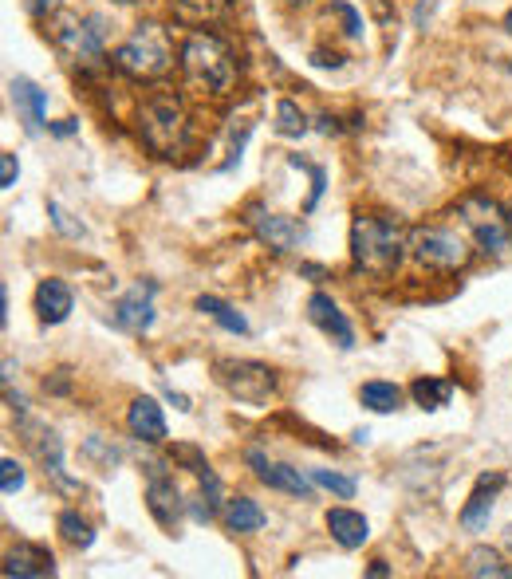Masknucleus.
<instances>
[{
	"instance_id": "aec40b11",
	"label": "nucleus",
	"mask_w": 512,
	"mask_h": 579,
	"mask_svg": "<svg viewBox=\"0 0 512 579\" xmlns=\"http://www.w3.org/2000/svg\"><path fill=\"white\" fill-rule=\"evenodd\" d=\"M170 12H174V20L186 24V28H205V24L221 20L225 0H170Z\"/></svg>"
},
{
	"instance_id": "2eb2a0df",
	"label": "nucleus",
	"mask_w": 512,
	"mask_h": 579,
	"mask_svg": "<svg viewBox=\"0 0 512 579\" xmlns=\"http://www.w3.org/2000/svg\"><path fill=\"white\" fill-rule=\"evenodd\" d=\"M501 489H505V473H481L473 493H469V501H465V509H461V528L485 532L489 516H493V501H497Z\"/></svg>"
},
{
	"instance_id": "f704fd0d",
	"label": "nucleus",
	"mask_w": 512,
	"mask_h": 579,
	"mask_svg": "<svg viewBox=\"0 0 512 579\" xmlns=\"http://www.w3.org/2000/svg\"><path fill=\"white\" fill-rule=\"evenodd\" d=\"M170 461H178V465H186L190 473H201V469H209V461H205V453L190 446V442H182V446H174L170 450Z\"/></svg>"
},
{
	"instance_id": "e433bc0d",
	"label": "nucleus",
	"mask_w": 512,
	"mask_h": 579,
	"mask_svg": "<svg viewBox=\"0 0 512 579\" xmlns=\"http://www.w3.org/2000/svg\"><path fill=\"white\" fill-rule=\"evenodd\" d=\"M162 394H166V398L174 402V410H182V414H190V410H193V406H190V398H186L182 390H174V386H162Z\"/></svg>"
},
{
	"instance_id": "4c0bfd02",
	"label": "nucleus",
	"mask_w": 512,
	"mask_h": 579,
	"mask_svg": "<svg viewBox=\"0 0 512 579\" xmlns=\"http://www.w3.org/2000/svg\"><path fill=\"white\" fill-rule=\"evenodd\" d=\"M48 130H52L56 138H67V134H75V130H79V123H75V119H60V123H48Z\"/></svg>"
},
{
	"instance_id": "b1692460",
	"label": "nucleus",
	"mask_w": 512,
	"mask_h": 579,
	"mask_svg": "<svg viewBox=\"0 0 512 579\" xmlns=\"http://www.w3.org/2000/svg\"><path fill=\"white\" fill-rule=\"evenodd\" d=\"M359 402L367 406V410H375V414H394L398 406H402V390L394 383H363L359 386Z\"/></svg>"
},
{
	"instance_id": "49530a36",
	"label": "nucleus",
	"mask_w": 512,
	"mask_h": 579,
	"mask_svg": "<svg viewBox=\"0 0 512 579\" xmlns=\"http://www.w3.org/2000/svg\"><path fill=\"white\" fill-rule=\"evenodd\" d=\"M119 4H138V0H119Z\"/></svg>"
},
{
	"instance_id": "c85d7f7f",
	"label": "nucleus",
	"mask_w": 512,
	"mask_h": 579,
	"mask_svg": "<svg viewBox=\"0 0 512 579\" xmlns=\"http://www.w3.org/2000/svg\"><path fill=\"white\" fill-rule=\"evenodd\" d=\"M48 217H52V225H56V233H60V237H67V241H87V225H83V221H75L60 201H48Z\"/></svg>"
},
{
	"instance_id": "58836bf2",
	"label": "nucleus",
	"mask_w": 512,
	"mask_h": 579,
	"mask_svg": "<svg viewBox=\"0 0 512 579\" xmlns=\"http://www.w3.org/2000/svg\"><path fill=\"white\" fill-rule=\"evenodd\" d=\"M300 272H304V276H312V280L327 276V268H323V264H300Z\"/></svg>"
},
{
	"instance_id": "ea45409f",
	"label": "nucleus",
	"mask_w": 512,
	"mask_h": 579,
	"mask_svg": "<svg viewBox=\"0 0 512 579\" xmlns=\"http://www.w3.org/2000/svg\"><path fill=\"white\" fill-rule=\"evenodd\" d=\"M367 576H371V579H386V576H390V568H386L383 560H375V564L367 568Z\"/></svg>"
},
{
	"instance_id": "f8f14e48",
	"label": "nucleus",
	"mask_w": 512,
	"mask_h": 579,
	"mask_svg": "<svg viewBox=\"0 0 512 579\" xmlns=\"http://www.w3.org/2000/svg\"><path fill=\"white\" fill-rule=\"evenodd\" d=\"M154 292H158V284H134L130 292H123L119 300H115V308H111V316L115 323L130 331V335H142V331H150L154 327Z\"/></svg>"
},
{
	"instance_id": "c9c22d12",
	"label": "nucleus",
	"mask_w": 512,
	"mask_h": 579,
	"mask_svg": "<svg viewBox=\"0 0 512 579\" xmlns=\"http://www.w3.org/2000/svg\"><path fill=\"white\" fill-rule=\"evenodd\" d=\"M20 178V166H16V154H0V190H12Z\"/></svg>"
},
{
	"instance_id": "37998d69",
	"label": "nucleus",
	"mask_w": 512,
	"mask_h": 579,
	"mask_svg": "<svg viewBox=\"0 0 512 579\" xmlns=\"http://www.w3.org/2000/svg\"><path fill=\"white\" fill-rule=\"evenodd\" d=\"M351 438H355V442H359V446H367V442H371V430H355V434H351Z\"/></svg>"
},
{
	"instance_id": "de8ad7c7",
	"label": "nucleus",
	"mask_w": 512,
	"mask_h": 579,
	"mask_svg": "<svg viewBox=\"0 0 512 579\" xmlns=\"http://www.w3.org/2000/svg\"><path fill=\"white\" fill-rule=\"evenodd\" d=\"M509 162H512V150H509Z\"/></svg>"
},
{
	"instance_id": "423d86ee",
	"label": "nucleus",
	"mask_w": 512,
	"mask_h": 579,
	"mask_svg": "<svg viewBox=\"0 0 512 579\" xmlns=\"http://www.w3.org/2000/svg\"><path fill=\"white\" fill-rule=\"evenodd\" d=\"M457 213H461L465 229L477 237V249H485L489 257H505L509 253L512 245L509 217H505V209L489 193H465L457 201Z\"/></svg>"
},
{
	"instance_id": "6ab92c4d",
	"label": "nucleus",
	"mask_w": 512,
	"mask_h": 579,
	"mask_svg": "<svg viewBox=\"0 0 512 579\" xmlns=\"http://www.w3.org/2000/svg\"><path fill=\"white\" fill-rule=\"evenodd\" d=\"M71 308H75V296H71V288L64 280H40V288H36V316H40V323L56 327V323H64L71 316Z\"/></svg>"
},
{
	"instance_id": "c03bdc74",
	"label": "nucleus",
	"mask_w": 512,
	"mask_h": 579,
	"mask_svg": "<svg viewBox=\"0 0 512 579\" xmlns=\"http://www.w3.org/2000/svg\"><path fill=\"white\" fill-rule=\"evenodd\" d=\"M32 4H36V12H44V8H48V4H56V0H32Z\"/></svg>"
},
{
	"instance_id": "f03ea898",
	"label": "nucleus",
	"mask_w": 512,
	"mask_h": 579,
	"mask_svg": "<svg viewBox=\"0 0 512 579\" xmlns=\"http://www.w3.org/2000/svg\"><path fill=\"white\" fill-rule=\"evenodd\" d=\"M178 67H182L186 87L201 91V95H213V99L229 95L237 83V60H233L229 44L213 32H201V28L186 36V44L178 52Z\"/></svg>"
},
{
	"instance_id": "6e6552de",
	"label": "nucleus",
	"mask_w": 512,
	"mask_h": 579,
	"mask_svg": "<svg viewBox=\"0 0 512 579\" xmlns=\"http://www.w3.org/2000/svg\"><path fill=\"white\" fill-rule=\"evenodd\" d=\"M213 379L245 406H268V398L276 394V371L256 359H217Z\"/></svg>"
},
{
	"instance_id": "5701e85b",
	"label": "nucleus",
	"mask_w": 512,
	"mask_h": 579,
	"mask_svg": "<svg viewBox=\"0 0 512 579\" xmlns=\"http://www.w3.org/2000/svg\"><path fill=\"white\" fill-rule=\"evenodd\" d=\"M410 398H414L422 410H442V406H449V398H453V383H449V379H434V375L414 379V383H410Z\"/></svg>"
},
{
	"instance_id": "2f4dec72",
	"label": "nucleus",
	"mask_w": 512,
	"mask_h": 579,
	"mask_svg": "<svg viewBox=\"0 0 512 579\" xmlns=\"http://www.w3.org/2000/svg\"><path fill=\"white\" fill-rule=\"evenodd\" d=\"M331 12L343 20V36H347V40H363V16H359L355 4H347V0H331Z\"/></svg>"
},
{
	"instance_id": "7ed1b4c3",
	"label": "nucleus",
	"mask_w": 512,
	"mask_h": 579,
	"mask_svg": "<svg viewBox=\"0 0 512 579\" xmlns=\"http://www.w3.org/2000/svg\"><path fill=\"white\" fill-rule=\"evenodd\" d=\"M111 67L119 75H127L134 83H158L174 71V40H170V28L146 20L130 32L127 40L115 48Z\"/></svg>"
},
{
	"instance_id": "a18cd8bd",
	"label": "nucleus",
	"mask_w": 512,
	"mask_h": 579,
	"mask_svg": "<svg viewBox=\"0 0 512 579\" xmlns=\"http://www.w3.org/2000/svg\"><path fill=\"white\" fill-rule=\"evenodd\" d=\"M505 217H509V233H512V197H509V205H505Z\"/></svg>"
},
{
	"instance_id": "a878e982",
	"label": "nucleus",
	"mask_w": 512,
	"mask_h": 579,
	"mask_svg": "<svg viewBox=\"0 0 512 579\" xmlns=\"http://www.w3.org/2000/svg\"><path fill=\"white\" fill-rule=\"evenodd\" d=\"M56 528H60V536H64V544H71V548H91L95 544V528L83 520V516L75 513V509H64L60 513V520H56Z\"/></svg>"
},
{
	"instance_id": "473e14b6",
	"label": "nucleus",
	"mask_w": 512,
	"mask_h": 579,
	"mask_svg": "<svg viewBox=\"0 0 512 579\" xmlns=\"http://www.w3.org/2000/svg\"><path fill=\"white\" fill-rule=\"evenodd\" d=\"M197 481H201V501L217 513V509H225V489H221V477L213 473V469H201L197 473Z\"/></svg>"
},
{
	"instance_id": "4be33fe9",
	"label": "nucleus",
	"mask_w": 512,
	"mask_h": 579,
	"mask_svg": "<svg viewBox=\"0 0 512 579\" xmlns=\"http://www.w3.org/2000/svg\"><path fill=\"white\" fill-rule=\"evenodd\" d=\"M197 312L209 316L213 323H221V327L233 331V335H249V320H245L237 308H229L225 300H217V296H197Z\"/></svg>"
},
{
	"instance_id": "f3484780",
	"label": "nucleus",
	"mask_w": 512,
	"mask_h": 579,
	"mask_svg": "<svg viewBox=\"0 0 512 579\" xmlns=\"http://www.w3.org/2000/svg\"><path fill=\"white\" fill-rule=\"evenodd\" d=\"M127 426L130 434H134L138 442H146V446H162V442H166V414H162V406H158L150 394H138V398L130 402Z\"/></svg>"
},
{
	"instance_id": "f257e3e1",
	"label": "nucleus",
	"mask_w": 512,
	"mask_h": 579,
	"mask_svg": "<svg viewBox=\"0 0 512 579\" xmlns=\"http://www.w3.org/2000/svg\"><path fill=\"white\" fill-rule=\"evenodd\" d=\"M406 229L386 213H359L351 221V264L371 280H390L406 253Z\"/></svg>"
},
{
	"instance_id": "cd10ccee",
	"label": "nucleus",
	"mask_w": 512,
	"mask_h": 579,
	"mask_svg": "<svg viewBox=\"0 0 512 579\" xmlns=\"http://www.w3.org/2000/svg\"><path fill=\"white\" fill-rule=\"evenodd\" d=\"M272 127H276V134H284V138H300V134H308V115H304L292 99H280Z\"/></svg>"
},
{
	"instance_id": "412c9836",
	"label": "nucleus",
	"mask_w": 512,
	"mask_h": 579,
	"mask_svg": "<svg viewBox=\"0 0 512 579\" xmlns=\"http://www.w3.org/2000/svg\"><path fill=\"white\" fill-rule=\"evenodd\" d=\"M264 509L256 505L253 497H229L225 501V524L233 528V532H256V528H264Z\"/></svg>"
},
{
	"instance_id": "39448f33",
	"label": "nucleus",
	"mask_w": 512,
	"mask_h": 579,
	"mask_svg": "<svg viewBox=\"0 0 512 579\" xmlns=\"http://www.w3.org/2000/svg\"><path fill=\"white\" fill-rule=\"evenodd\" d=\"M107 20L103 16H79V12H56L48 20L52 44L71 67L91 71L103 64V40H107Z\"/></svg>"
},
{
	"instance_id": "72a5a7b5",
	"label": "nucleus",
	"mask_w": 512,
	"mask_h": 579,
	"mask_svg": "<svg viewBox=\"0 0 512 579\" xmlns=\"http://www.w3.org/2000/svg\"><path fill=\"white\" fill-rule=\"evenodd\" d=\"M0 489H4V497H16V493L24 489V465H20L16 457H4V461H0Z\"/></svg>"
},
{
	"instance_id": "393cba45",
	"label": "nucleus",
	"mask_w": 512,
	"mask_h": 579,
	"mask_svg": "<svg viewBox=\"0 0 512 579\" xmlns=\"http://www.w3.org/2000/svg\"><path fill=\"white\" fill-rule=\"evenodd\" d=\"M465 576L505 579V576H512V568L501 560V552H493V548H473V552L465 556Z\"/></svg>"
},
{
	"instance_id": "9b49d317",
	"label": "nucleus",
	"mask_w": 512,
	"mask_h": 579,
	"mask_svg": "<svg viewBox=\"0 0 512 579\" xmlns=\"http://www.w3.org/2000/svg\"><path fill=\"white\" fill-rule=\"evenodd\" d=\"M245 461L253 465L256 481H264L268 489H280V493H288V497L312 501V493H316V481H312V477H304L300 469H292V465H284V461H268V457H264V450H249V453H245Z\"/></svg>"
},
{
	"instance_id": "dca6fc26",
	"label": "nucleus",
	"mask_w": 512,
	"mask_h": 579,
	"mask_svg": "<svg viewBox=\"0 0 512 579\" xmlns=\"http://www.w3.org/2000/svg\"><path fill=\"white\" fill-rule=\"evenodd\" d=\"M56 572V556L44 544H28L20 540L16 548L4 552V576L8 579H40Z\"/></svg>"
},
{
	"instance_id": "bb28decb",
	"label": "nucleus",
	"mask_w": 512,
	"mask_h": 579,
	"mask_svg": "<svg viewBox=\"0 0 512 579\" xmlns=\"http://www.w3.org/2000/svg\"><path fill=\"white\" fill-rule=\"evenodd\" d=\"M83 457L95 465V469H103V473H115L119 469V461H123V450L119 446H111L107 438H99V434H91L87 442H83Z\"/></svg>"
},
{
	"instance_id": "20e7f679",
	"label": "nucleus",
	"mask_w": 512,
	"mask_h": 579,
	"mask_svg": "<svg viewBox=\"0 0 512 579\" xmlns=\"http://www.w3.org/2000/svg\"><path fill=\"white\" fill-rule=\"evenodd\" d=\"M138 134H142L146 150L158 154V158L182 154L186 138H190V115H186L182 95H174V91H150L138 103Z\"/></svg>"
},
{
	"instance_id": "a211bd4d",
	"label": "nucleus",
	"mask_w": 512,
	"mask_h": 579,
	"mask_svg": "<svg viewBox=\"0 0 512 579\" xmlns=\"http://www.w3.org/2000/svg\"><path fill=\"white\" fill-rule=\"evenodd\" d=\"M327 532H331V540H335L339 548H347V552H355V548H363V544L371 540L367 516L355 513V509H331V513H327Z\"/></svg>"
},
{
	"instance_id": "9d476101",
	"label": "nucleus",
	"mask_w": 512,
	"mask_h": 579,
	"mask_svg": "<svg viewBox=\"0 0 512 579\" xmlns=\"http://www.w3.org/2000/svg\"><path fill=\"white\" fill-rule=\"evenodd\" d=\"M245 225L256 233V241L268 245L272 253H296V249L308 241V229H304L300 221H292V217H284V213H272V209H264L260 201H249V205H245Z\"/></svg>"
},
{
	"instance_id": "c756f323",
	"label": "nucleus",
	"mask_w": 512,
	"mask_h": 579,
	"mask_svg": "<svg viewBox=\"0 0 512 579\" xmlns=\"http://www.w3.org/2000/svg\"><path fill=\"white\" fill-rule=\"evenodd\" d=\"M308 477H312L320 489L335 493L339 501H351V497H355V481H351V477H343V473H335V469H312Z\"/></svg>"
},
{
	"instance_id": "0eeeda50",
	"label": "nucleus",
	"mask_w": 512,
	"mask_h": 579,
	"mask_svg": "<svg viewBox=\"0 0 512 579\" xmlns=\"http://www.w3.org/2000/svg\"><path fill=\"white\" fill-rule=\"evenodd\" d=\"M406 253L418 260L430 272H457L469 264V245L465 237H457L453 229H438V225H418L406 237Z\"/></svg>"
},
{
	"instance_id": "7c9ffc66",
	"label": "nucleus",
	"mask_w": 512,
	"mask_h": 579,
	"mask_svg": "<svg viewBox=\"0 0 512 579\" xmlns=\"http://www.w3.org/2000/svg\"><path fill=\"white\" fill-rule=\"evenodd\" d=\"M288 166H296V170H308V174H312V197H308V205H304V209L312 213V209L320 205L323 190H327V170H323V166H316V162H304L300 154H288Z\"/></svg>"
},
{
	"instance_id": "1a4fd4ad",
	"label": "nucleus",
	"mask_w": 512,
	"mask_h": 579,
	"mask_svg": "<svg viewBox=\"0 0 512 579\" xmlns=\"http://www.w3.org/2000/svg\"><path fill=\"white\" fill-rule=\"evenodd\" d=\"M142 473H146V509H150V516L166 532H178L182 513H186V501H182V493H178L166 461L162 457H142Z\"/></svg>"
},
{
	"instance_id": "4468645a",
	"label": "nucleus",
	"mask_w": 512,
	"mask_h": 579,
	"mask_svg": "<svg viewBox=\"0 0 512 579\" xmlns=\"http://www.w3.org/2000/svg\"><path fill=\"white\" fill-rule=\"evenodd\" d=\"M8 91H12V107H16V115H20L28 134H40L48 127V91H40L28 75H12Z\"/></svg>"
},
{
	"instance_id": "a19ab883",
	"label": "nucleus",
	"mask_w": 512,
	"mask_h": 579,
	"mask_svg": "<svg viewBox=\"0 0 512 579\" xmlns=\"http://www.w3.org/2000/svg\"><path fill=\"white\" fill-rule=\"evenodd\" d=\"M0 323L8 327V288L0 284Z\"/></svg>"
},
{
	"instance_id": "ddd939ff",
	"label": "nucleus",
	"mask_w": 512,
	"mask_h": 579,
	"mask_svg": "<svg viewBox=\"0 0 512 579\" xmlns=\"http://www.w3.org/2000/svg\"><path fill=\"white\" fill-rule=\"evenodd\" d=\"M308 320L316 323L339 351H351V347H355V327H351V320L343 316V308H339L327 292H312V296H308Z\"/></svg>"
},
{
	"instance_id": "79ce46f5",
	"label": "nucleus",
	"mask_w": 512,
	"mask_h": 579,
	"mask_svg": "<svg viewBox=\"0 0 512 579\" xmlns=\"http://www.w3.org/2000/svg\"><path fill=\"white\" fill-rule=\"evenodd\" d=\"M44 386H48L52 394H64L67 390V371H60V379H52V383H44Z\"/></svg>"
}]
</instances>
